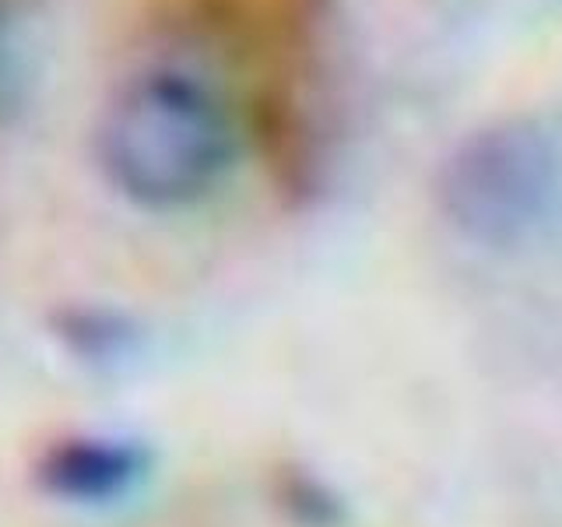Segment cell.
Masks as SVG:
<instances>
[{"mask_svg":"<svg viewBox=\"0 0 562 527\" xmlns=\"http://www.w3.org/2000/svg\"><path fill=\"white\" fill-rule=\"evenodd\" d=\"M236 120L207 78L158 64L123 81L99 123V162L148 211L201 204L236 158Z\"/></svg>","mask_w":562,"mask_h":527,"instance_id":"1","label":"cell"},{"mask_svg":"<svg viewBox=\"0 0 562 527\" xmlns=\"http://www.w3.org/2000/svg\"><path fill=\"white\" fill-rule=\"evenodd\" d=\"M562 187L555 141L527 120L468 134L436 176V204L474 246H520L552 215Z\"/></svg>","mask_w":562,"mask_h":527,"instance_id":"2","label":"cell"},{"mask_svg":"<svg viewBox=\"0 0 562 527\" xmlns=\"http://www.w3.org/2000/svg\"><path fill=\"white\" fill-rule=\"evenodd\" d=\"M140 464V450L120 439H75L53 450L46 474L53 489L70 500H110L137 479Z\"/></svg>","mask_w":562,"mask_h":527,"instance_id":"3","label":"cell"},{"mask_svg":"<svg viewBox=\"0 0 562 527\" xmlns=\"http://www.w3.org/2000/svg\"><path fill=\"white\" fill-rule=\"evenodd\" d=\"M278 500H285L289 517H295L303 527H334L341 520V503L330 492V485L316 474L289 471L281 474Z\"/></svg>","mask_w":562,"mask_h":527,"instance_id":"4","label":"cell"},{"mask_svg":"<svg viewBox=\"0 0 562 527\" xmlns=\"http://www.w3.org/2000/svg\"><path fill=\"white\" fill-rule=\"evenodd\" d=\"M0 22H4V14H0Z\"/></svg>","mask_w":562,"mask_h":527,"instance_id":"5","label":"cell"}]
</instances>
